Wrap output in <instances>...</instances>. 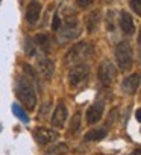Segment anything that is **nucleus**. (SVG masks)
Segmentation results:
<instances>
[{"mask_svg": "<svg viewBox=\"0 0 141 155\" xmlns=\"http://www.w3.org/2000/svg\"><path fill=\"white\" fill-rule=\"evenodd\" d=\"M41 15V3L37 2V0H32V2L27 5L26 8V20L30 26H35L37 21L40 20Z\"/></svg>", "mask_w": 141, "mask_h": 155, "instance_id": "8", "label": "nucleus"}, {"mask_svg": "<svg viewBox=\"0 0 141 155\" xmlns=\"http://www.w3.org/2000/svg\"><path fill=\"white\" fill-rule=\"evenodd\" d=\"M102 116H103V104L102 102H94L87 110V123L94 125L102 119Z\"/></svg>", "mask_w": 141, "mask_h": 155, "instance_id": "9", "label": "nucleus"}, {"mask_svg": "<svg viewBox=\"0 0 141 155\" xmlns=\"http://www.w3.org/2000/svg\"><path fill=\"white\" fill-rule=\"evenodd\" d=\"M97 76H99V81L103 87H109L117 78V70L109 59H103L99 65Z\"/></svg>", "mask_w": 141, "mask_h": 155, "instance_id": "6", "label": "nucleus"}, {"mask_svg": "<svg viewBox=\"0 0 141 155\" xmlns=\"http://www.w3.org/2000/svg\"><path fill=\"white\" fill-rule=\"evenodd\" d=\"M118 25H120V29L126 34V35H132L135 32V25H133V18L129 12L126 11H121L120 12V20H118Z\"/></svg>", "mask_w": 141, "mask_h": 155, "instance_id": "12", "label": "nucleus"}, {"mask_svg": "<svg viewBox=\"0 0 141 155\" xmlns=\"http://www.w3.org/2000/svg\"><path fill=\"white\" fill-rule=\"evenodd\" d=\"M67 150H68V147L65 143H58V144L49 147L46 155H64V153H67Z\"/></svg>", "mask_w": 141, "mask_h": 155, "instance_id": "18", "label": "nucleus"}, {"mask_svg": "<svg viewBox=\"0 0 141 155\" xmlns=\"http://www.w3.org/2000/svg\"><path fill=\"white\" fill-rule=\"evenodd\" d=\"M37 70H38V73L44 78L46 81H49L50 78L53 76V70H55L53 61L49 59V58H38V61H37Z\"/></svg>", "mask_w": 141, "mask_h": 155, "instance_id": "7", "label": "nucleus"}, {"mask_svg": "<svg viewBox=\"0 0 141 155\" xmlns=\"http://www.w3.org/2000/svg\"><path fill=\"white\" fill-rule=\"evenodd\" d=\"M59 26H61V21H59V15H58V12H56V14H55V17H53L52 29H53V31H58V29H59Z\"/></svg>", "mask_w": 141, "mask_h": 155, "instance_id": "22", "label": "nucleus"}, {"mask_svg": "<svg viewBox=\"0 0 141 155\" xmlns=\"http://www.w3.org/2000/svg\"><path fill=\"white\" fill-rule=\"evenodd\" d=\"M93 3H94V0H76V5H78L79 8H82V9L91 6Z\"/></svg>", "mask_w": 141, "mask_h": 155, "instance_id": "21", "label": "nucleus"}, {"mask_svg": "<svg viewBox=\"0 0 141 155\" xmlns=\"http://www.w3.org/2000/svg\"><path fill=\"white\" fill-rule=\"evenodd\" d=\"M94 55V49L91 44L82 41V43H78L75 44L72 49H70L65 55V59L64 62L67 65H76V64H84L85 61H88L90 58H93Z\"/></svg>", "mask_w": 141, "mask_h": 155, "instance_id": "2", "label": "nucleus"}, {"mask_svg": "<svg viewBox=\"0 0 141 155\" xmlns=\"http://www.w3.org/2000/svg\"><path fill=\"white\" fill-rule=\"evenodd\" d=\"M81 129V113H76L70 122V128H68V134L70 135H76Z\"/></svg>", "mask_w": 141, "mask_h": 155, "instance_id": "17", "label": "nucleus"}, {"mask_svg": "<svg viewBox=\"0 0 141 155\" xmlns=\"http://www.w3.org/2000/svg\"><path fill=\"white\" fill-rule=\"evenodd\" d=\"M115 61L117 65L121 70H129L133 62V53H132V46L127 41H121L115 47Z\"/></svg>", "mask_w": 141, "mask_h": 155, "instance_id": "4", "label": "nucleus"}, {"mask_svg": "<svg viewBox=\"0 0 141 155\" xmlns=\"http://www.w3.org/2000/svg\"><path fill=\"white\" fill-rule=\"evenodd\" d=\"M135 116H136V120H139V110H136V113H135Z\"/></svg>", "mask_w": 141, "mask_h": 155, "instance_id": "23", "label": "nucleus"}, {"mask_svg": "<svg viewBox=\"0 0 141 155\" xmlns=\"http://www.w3.org/2000/svg\"><path fill=\"white\" fill-rule=\"evenodd\" d=\"M90 76V67L84 64H76L68 71V87L70 88H81L87 84Z\"/></svg>", "mask_w": 141, "mask_h": 155, "instance_id": "3", "label": "nucleus"}, {"mask_svg": "<svg viewBox=\"0 0 141 155\" xmlns=\"http://www.w3.org/2000/svg\"><path fill=\"white\" fill-rule=\"evenodd\" d=\"M67 116H68L67 107H65L62 102H59V104L56 105V108H55L53 116H52V125L56 126V128H62L64 123H65V120H67Z\"/></svg>", "mask_w": 141, "mask_h": 155, "instance_id": "10", "label": "nucleus"}, {"mask_svg": "<svg viewBox=\"0 0 141 155\" xmlns=\"http://www.w3.org/2000/svg\"><path fill=\"white\" fill-rule=\"evenodd\" d=\"M58 138V132L52 131V129H46V128H38L35 129V140L40 144H49L53 140Z\"/></svg>", "mask_w": 141, "mask_h": 155, "instance_id": "11", "label": "nucleus"}, {"mask_svg": "<svg viewBox=\"0 0 141 155\" xmlns=\"http://www.w3.org/2000/svg\"><path fill=\"white\" fill-rule=\"evenodd\" d=\"M99 23H100V11H93V12L87 17V21H85L87 31H88L90 34H93V32L99 28Z\"/></svg>", "mask_w": 141, "mask_h": 155, "instance_id": "14", "label": "nucleus"}, {"mask_svg": "<svg viewBox=\"0 0 141 155\" xmlns=\"http://www.w3.org/2000/svg\"><path fill=\"white\" fill-rule=\"evenodd\" d=\"M106 137V129L105 128H99V129H91L85 134V141H97Z\"/></svg>", "mask_w": 141, "mask_h": 155, "instance_id": "15", "label": "nucleus"}, {"mask_svg": "<svg viewBox=\"0 0 141 155\" xmlns=\"http://www.w3.org/2000/svg\"><path fill=\"white\" fill-rule=\"evenodd\" d=\"M12 111H14V114L20 119V120H23V122H29V119H27V116L24 114V111L18 107V105H12Z\"/></svg>", "mask_w": 141, "mask_h": 155, "instance_id": "19", "label": "nucleus"}, {"mask_svg": "<svg viewBox=\"0 0 141 155\" xmlns=\"http://www.w3.org/2000/svg\"><path fill=\"white\" fill-rule=\"evenodd\" d=\"M15 94L18 97V101L26 107V110L32 111L37 107V93L34 85L30 84V81L26 76H18L17 82H15Z\"/></svg>", "mask_w": 141, "mask_h": 155, "instance_id": "1", "label": "nucleus"}, {"mask_svg": "<svg viewBox=\"0 0 141 155\" xmlns=\"http://www.w3.org/2000/svg\"><path fill=\"white\" fill-rule=\"evenodd\" d=\"M81 32V26L78 23V20L75 18H68L65 20V23L58 29V41L59 43H68L73 38H76Z\"/></svg>", "mask_w": 141, "mask_h": 155, "instance_id": "5", "label": "nucleus"}, {"mask_svg": "<svg viewBox=\"0 0 141 155\" xmlns=\"http://www.w3.org/2000/svg\"><path fill=\"white\" fill-rule=\"evenodd\" d=\"M129 5H130V8L135 11L136 15L141 14V0H129Z\"/></svg>", "mask_w": 141, "mask_h": 155, "instance_id": "20", "label": "nucleus"}, {"mask_svg": "<svg viewBox=\"0 0 141 155\" xmlns=\"http://www.w3.org/2000/svg\"><path fill=\"white\" fill-rule=\"evenodd\" d=\"M130 155H139V150H138V149H136V150H133V152H132V153H130Z\"/></svg>", "mask_w": 141, "mask_h": 155, "instance_id": "24", "label": "nucleus"}, {"mask_svg": "<svg viewBox=\"0 0 141 155\" xmlns=\"http://www.w3.org/2000/svg\"><path fill=\"white\" fill-rule=\"evenodd\" d=\"M35 44H37L41 50L49 52V50H50V40H49V35H46V34H40V35H37V38H35Z\"/></svg>", "mask_w": 141, "mask_h": 155, "instance_id": "16", "label": "nucleus"}, {"mask_svg": "<svg viewBox=\"0 0 141 155\" xmlns=\"http://www.w3.org/2000/svg\"><path fill=\"white\" fill-rule=\"evenodd\" d=\"M138 85H139V74L138 73L130 74L129 78H126V79L123 81V88L127 94H133L136 91Z\"/></svg>", "mask_w": 141, "mask_h": 155, "instance_id": "13", "label": "nucleus"}]
</instances>
